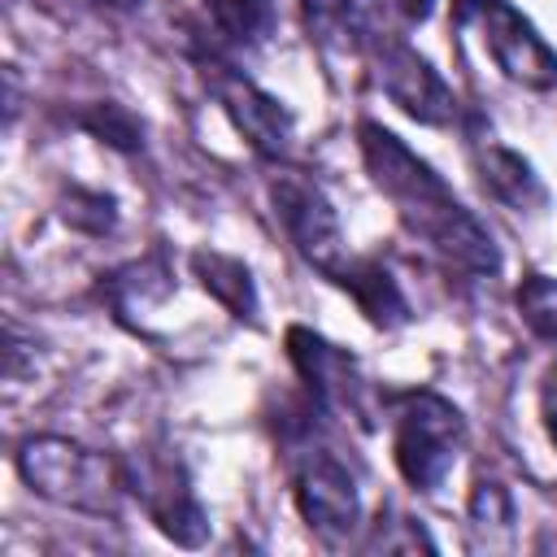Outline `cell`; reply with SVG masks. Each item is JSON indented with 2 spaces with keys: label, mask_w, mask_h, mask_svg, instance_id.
Listing matches in <instances>:
<instances>
[{
  "label": "cell",
  "mask_w": 557,
  "mask_h": 557,
  "mask_svg": "<svg viewBox=\"0 0 557 557\" xmlns=\"http://www.w3.org/2000/svg\"><path fill=\"white\" fill-rule=\"evenodd\" d=\"M357 148H361L370 183L392 200L400 226L413 239H422L444 265H453L470 278H492L500 270V248H496L492 231L453 196L444 174H435V165L422 161L396 131L361 117Z\"/></svg>",
  "instance_id": "1"
},
{
  "label": "cell",
  "mask_w": 557,
  "mask_h": 557,
  "mask_svg": "<svg viewBox=\"0 0 557 557\" xmlns=\"http://www.w3.org/2000/svg\"><path fill=\"white\" fill-rule=\"evenodd\" d=\"M17 479L48 505L87 513V518H117L126 492V470L109 453H96L65 435H26L13 448Z\"/></svg>",
  "instance_id": "2"
},
{
  "label": "cell",
  "mask_w": 557,
  "mask_h": 557,
  "mask_svg": "<svg viewBox=\"0 0 557 557\" xmlns=\"http://www.w3.org/2000/svg\"><path fill=\"white\" fill-rule=\"evenodd\" d=\"M383 409L392 418V461L400 479L413 492H440L466 448L461 409L431 387L387 392Z\"/></svg>",
  "instance_id": "3"
},
{
  "label": "cell",
  "mask_w": 557,
  "mask_h": 557,
  "mask_svg": "<svg viewBox=\"0 0 557 557\" xmlns=\"http://www.w3.org/2000/svg\"><path fill=\"white\" fill-rule=\"evenodd\" d=\"M287 361L322 413L348 418L357 426H374L383 396L374 392V383L366 379L361 361L348 348L331 344L313 326H287Z\"/></svg>",
  "instance_id": "4"
},
{
  "label": "cell",
  "mask_w": 557,
  "mask_h": 557,
  "mask_svg": "<svg viewBox=\"0 0 557 557\" xmlns=\"http://www.w3.org/2000/svg\"><path fill=\"white\" fill-rule=\"evenodd\" d=\"M196 65H200V78L205 87L213 91L218 109L226 113V122L248 139V148L265 161H283L292 152V139H296V117L292 109L270 96L261 83H252L244 70H235L222 52H196Z\"/></svg>",
  "instance_id": "5"
},
{
  "label": "cell",
  "mask_w": 557,
  "mask_h": 557,
  "mask_svg": "<svg viewBox=\"0 0 557 557\" xmlns=\"http://www.w3.org/2000/svg\"><path fill=\"white\" fill-rule=\"evenodd\" d=\"M126 492L144 505L148 522L178 548H200L209 540V509L200 505L191 474L170 453H135L122 461Z\"/></svg>",
  "instance_id": "6"
},
{
  "label": "cell",
  "mask_w": 557,
  "mask_h": 557,
  "mask_svg": "<svg viewBox=\"0 0 557 557\" xmlns=\"http://www.w3.org/2000/svg\"><path fill=\"white\" fill-rule=\"evenodd\" d=\"M370 78L374 87L418 126H453L461 117V100L457 91L444 83V74L405 39L383 35L370 52H366Z\"/></svg>",
  "instance_id": "7"
},
{
  "label": "cell",
  "mask_w": 557,
  "mask_h": 557,
  "mask_svg": "<svg viewBox=\"0 0 557 557\" xmlns=\"http://www.w3.org/2000/svg\"><path fill=\"white\" fill-rule=\"evenodd\" d=\"M270 205H274V218L287 231L292 248L300 252V261L309 270H318L322 278H331L339 270V261L348 257L344 226H339V213H335L331 196L309 174L283 170V174L270 178Z\"/></svg>",
  "instance_id": "8"
},
{
  "label": "cell",
  "mask_w": 557,
  "mask_h": 557,
  "mask_svg": "<svg viewBox=\"0 0 557 557\" xmlns=\"http://www.w3.org/2000/svg\"><path fill=\"white\" fill-rule=\"evenodd\" d=\"M292 500L305 527L326 540L344 544L361 527V492L352 470L331 448H305L292 466Z\"/></svg>",
  "instance_id": "9"
},
{
  "label": "cell",
  "mask_w": 557,
  "mask_h": 557,
  "mask_svg": "<svg viewBox=\"0 0 557 557\" xmlns=\"http://www.w3.org/2000/svg\"><path fill=\"white\" fill-rule=\"evenodd\" d=\"M474 26L483 30V48L509 83L527 91L557 87V48L540 35V26L522 9H513L509 0H492Z\"/></svg>",
  "instance_id": "10"
},
{
  "label": "cell",
  "mask_w": 557,
  "mask_h": 557,
  "mask_svg": "<svg viewBox=\"0 0 557 557\" xmlns=\"http://www.w3.org/2000/svg\"><path fill=\"white\" fill-rule=\"evenodd\" d=\"M309 39L331 57H366L383 35V0H296Z\"/></svg>",
  "instance_id": "11"
},
{
  "label": "cell",
  "mask_w": 557,
  "mask_h": 557,
  "mask_svg": "<svg viewBox=\"0 0 557 557\" xmlns=\"http://www.w3.org/2000/svg\"><path fill=\"white\" fill-rule=\"evenodd\" d=\"M470 165H474V174H479V187H483L496 205H505L509 213H540V209L548 205L544 178L535 174V165H531L518 148L492 139V135H474V144H470Z\"/></svg>",
  "instance_id": "12"
},
{
  "label": "cell",
  "mask_w": 557,
  "mask_h": 557,
  "mask_svg": "<svg viewBox=\"0 0 557 557\" xmlns=\"http://www.w3.org/2000/svg\"><path fill=\"white\" fill-rule=\"evenodd\" d=\"M331 283L352 296V305L361 309V318H366L374 331H400V326L413 322V305L405 300L400 283L392 278V270H387L379 257H357V252H348V257L339 261V270L331 274Z\"/></svg>",
  "instance_id": "13"
},
{
  "label": "cell",
  "mask_w": 557,
  "mask_h": 557,
  "mask_svg": "<svg viewBox=\"0 0 557 557\" xmlns=\"http://www.w3.org/2000/svg\"><path fill=\"white\" fill-rule=\"evenodd\" d=\"M170 292H174V274H170L161 252L135 257V261L100 274V300H109V309L122 322H131L135 331H139V318L152 313Z\"/></svg>",
  "instance_id": "14"
},
{
  "label": "cell",
  "mask_w": 557,
  "mask_h": 557,
  "mask_svg": "<svg viewBox=\"0 0 557 557\" xmlns=\"http://www.w3.org/2000/svg\"><path fill=\"white\" fill-rule=\"evenodd\" d=\"M187 265H191V278H196L235 322H257V313H261L257 278H252V270H248L239 257H231V252H222V248H196V252L187 257Z\"/></svg>",
  "instance_id": "15"
},
{
  "label": "cell",
  "mask_w": 557,
  "mask_h": 557,
  "mask_svg": "<svg viewBox=\"0 0 557 557\" xmlns=\"http://www.w3.org/2000/svg\"><path fill=\"white\" fill-rule=\"evenodd\" d=\"M205 13L222 44L231 48H261L274 35V4L270 0H205Z\"/></svg>",
  "instance_id": "16"
},
{
  "label": "cell",
  "mask_w": 557,
  "mask_h": 557,
  "mask_svg": "<svg viewBox=\"0 0 557 557\" xmlns=\"http://www.w3.org/2000/svg\"><path fill=\"white\" fill-rule=\"evenodd\" d=\"M57 218L78 231V235H109L117 226V196L100 191V187H83V183H70L61 196H57Z\"/></svg>",
  "instance_id": "17"
},
{
  "label": "cell",
  "mask_w": 557,
  "mask_h": 557,
  "mask_svg": "<svg viewBox=\"0 0 557 557\" xmlns=\"http://www.w3.org/2000/svg\"><path fill=\"white\" fill-rule=\"evenodd\" d=\"M74 122L91 139H100L104 148H117V152H139L144 148V122L126 104H117V100H96V104L78 109Z\"/></svg>",
  "instance_id": "18"
},
{
  "label": "cell",
  "mask_w": 557,
  "mask_h": 557,
  "mask_svg": "<svg viewBox=\"0 0 557 557\" xmlns=\"http://www.w3.org/2000/svg\"><path fill=\"white\" fill-rule=\"evenodd\" d=\"M466 518H470L474 535H483L487 544L509 540V535H513V522H518V509H513L509 487H505V483H496V479H479V483L470 487Z\"/></svg>",
  "instance_id": "19"
},
{
  "label": "cell",
  "mask_w": 557,
  "mask_h": 557,
  "mask_svg": "<svg viewBox=\"0 0 557 557\" xmlns=\"http://www.w3.org/2000/svg\"><path fill=\"white\" fill-rule=\"evenodd\" d=\"M513 309L540 339H557V274H522V283L513 287Z\"/></svg>",
  "instance_id": "20"
},
{
  "label": "cell",
  "mask_w": 557,
  "mask_h": 557,
  "mask_svg": "<svg viewBox=\"0 0 557 557\" xmlns=\"http://www.w3.org/2000/svg\"><path fill=\"white\" fill-rule=\"evenodd\" d=\"M540 422H544V435H548V444L557 448V361L540 374Z\"/></svg>",
  "instance_id": "21"
},
{
  "label": "cell",
  "mask_w": 557,
  "mask_h": 557,
  "mask_svg": "<svg viewBox=\"0 0 557 557\" xmlns=\"http://www.w3.org/2000/svg\"><path fill=\"white\" fill-rule=\"evenodd\" d=\"M396 9H400V17L409 22V26H422L431 13H435V0H392Z\"/></svg>",
  "instance_id": "22"
},
{
  "label": "cell",
  "mask_w": 557,
  "mask_h": 557,
  "mask_svg": "<svg viewBox=\"0 0 557 557\" xmlns=\"http://www.w3.org/2000/svg\"><path fill=\"white\" fill-rule=\"evenodd\" d=\"M492 0H453V22L457 26H470V22H479V13L487 9Z\"/></svg>",
  "instance_id": "23"
},
{
  "label": "cell",
  "mask_w": 557,
  "mask_h": 557,
  "mask_svg": "<svg viewBox=\"0 0 557 557\" xmlns=\"http://www.w3.org/2000/svg\"><path fill=\"white\" fill-rule=\"evenodd\" d=\"M91 4H100V9H113V13H131V9H139L144 0H91Z\"/></svg>",
  "instance_id": "24"
}]
</instances>
